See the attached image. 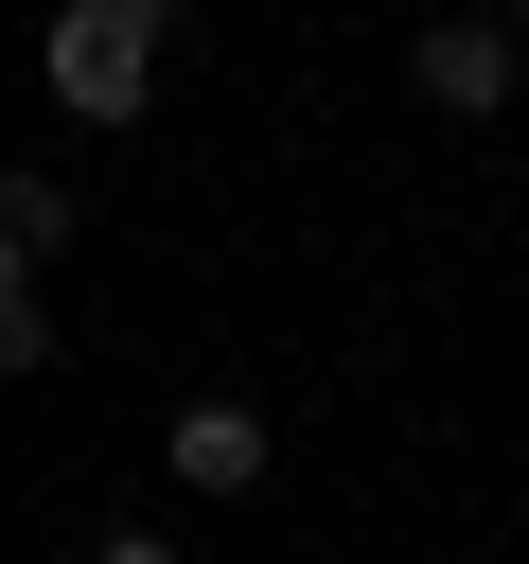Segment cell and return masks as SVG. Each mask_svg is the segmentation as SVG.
Returning a JSON list of instances; mask_svg holds the SVG:
<instances>
[{"mask_svg":"<svg viewBox=\"0 0 529 564\" xmlns=\"http://www.w3.org/2000/svg\"><path fill=\"white\" fill-rule=\"evenodd\" d=\"M159 35H176V0H53L35 18V88L71 123H141L159 106Z\"/></svg>","mask_w":529,"mask_h":564,"instance_id":"1","label":"cell"},{"mask_svg":"<svg viewBox=\"0 0 529 564\" xmlns=\"http://www.w3.org/2000/svg\"><path fill=\"white\" fill-rule=\"evenodd\" d=\"M406 88H423L441 123H494V106L529 88V35H511V18H423V53H406Z\"/></svg>","mask_w":529,"mask_h":564,"instance_id":"2","label":"cell"},{"mask_svg":"<svg viewBox=\"0 0 529 564\" xmlns=\"http://www.w3.org/2000/svg\"><path fill=\"white\" fill-rule=\"evenodd\" d=\"M159 458H176V494H264V405H229V388H212V405H176V423H159Z\"/></svg>","mask_w":529,"mask_h":564,"instance_id":"3","label":"cell"},{"mask_svg":"<svg viewBox=\"0 0 529 564\" xmlns=\"http://www.w3.org/2000/svg\"><path fill=\"white\" fill-rule=\"evenodd\" d=\"M0 370H53V300L35 282H0Z\"/></svg>","mask_w":529,"mask_h":564,"instance_id":"4","label":"cell"},{"mask_svg":"<svg viewBox=\"0 0 529 564\" xmlns=\"http://www.w3.org/2000/svg\"><path fill=\"white\" fill-rule=\"evenodd\" d=\"M88 564H176V546H159V529H106V546H88Z\"/></svg>","mask_w":529,"mask_h":564,"instance_id":"5","label":"cell"},{"mask_svg":"<svg viewBox=\"0 0 529 564\" xmlns=\"http://www.w3.org/2000/svg\"><path fill=\"white\" fill-rule=\"evenodd\" d=\"M494 18H511V35H529V0H494Z\"/></svg>","mask_w":529,"mask_h":564,"instance_id":"6","label":"cell"}]
</instances>
